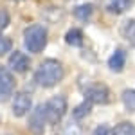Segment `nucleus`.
Here are the masks:
<instances>
[{"label": "nucleus", "instance_id": "f257e3e1", "mask_svg": "<svg viewBox=\"0 0 135 135\" xmlns=\"http://www.w3.org/2000/svg\"><path fill=\"white\" fill-rule=\"evenodd\" d=\"M63 74L65 72H63V67L60 61L43 60L34 72V81L43 88H51V86H56L63 79Z\"/></svg>", "mask_w": 135, "mask_h": 135}, {"label": "nucleus", "instance_id": "f03ea898", "mask_svg": "<svg viewBox=\"0 0 135 135\" xmlns=\"http://www.w3.org/2000/svg\"><path fill=\"white\" fill-rule=\"evenodd\" d=\"M23 45L32 54L42 52L47 45V29L40 23H34L31 27H27L23 31Z\"/></svg>", "mask_w": 135, "mask_h": 135}, {"label": "nucleus", "instance_id": "7ed1b4c3", "mask_svg": "<svg viewBox=\"0 0 135 135\" xmlns=\"http://www.w3.org/2000/svg\"><path fill=\"white\" fill-rule=\"evenodd\" d=\"M65 114H67V99H65V95H54L45 103L47 124H58Z\"/></svg>", "mask_w": 135, "mask_h": 135}, {"label": "nucleus", "instance_id": "20e7f679", "mask_svg": "<svg viewBox=\"0 0 135 135\" xmlns=\"http://www.w3.org/2000/svg\"><path fill=\"white\" fill-rule=\"evenodd\" d=\"M85 101H88V103L92 104H106L110 101V90L104 86V85H90L86 90H85Z\"/></svg>", "mask_w": 135, "mask_h": 135}, {"label": "nucleus", "instance_id": "39448f33", "mask_svg": "<svg viewBox=\"0 0 135 135\" xmlns=\"http://www.w3.org/2000/svg\"><path fill=\"white\" fill-rule=\"evenodd\" d=\"M47 124V117H45V104H38L29 115V130L36 135H42Z\"/></svg>", "mask_w": 135, "mask_h": 135}, {"label": "nucleus", "instance_id": "423d86ee", "mask_svg": "<svg viewBox=\"0 0 135 135\" xmlns=\"http://www.w3.org/2000/svg\"><path fill=\"white\" fill-rule=\"evenodd\" d=\"M15 90V78L13 74L6 69V67H0V103L7 101Z\"/></svg>", "mask_w": 135, "mask_h": 135}, {"label": "nucleus", "instance_id": "0eeeda50", "mask_svg": "<svg viewBox=\"0 0 135 135\" xmlns=\"http://www.w3.org/2000/svg\"><path fill=\"white\" fill-rule=\"evenodd\" d=\"M32 106V101H31V95L27 92H18L15 94V99H13V115L16 117H23L25 114H29Z\"/></svg>", "mask_w": 135, "mask_h": 135}, {"label": "nucleus", "instance_id": "6e6552de", "mask_svg": "<svg viewBox=\"0 0 135 135\" xmlns=\"http://www.w3.org/2000/svg\"><path fill=\"white\" fill-rule=\"evenodd\" d=\"M7 65H9L11 70H15V72H20V74H22V72H25V70H29V65H31V61H29V58H27L23 52L15 51V52H11Z\"/></svg>", "mask_w": 135, "mask_h": 135}, {"label": "nucleus", "instance_id": "1a4fd4ad", "mask_svg": "<svg viewBox=\"0 0 135 135\" xmlns=\"http://www.w3.org/2000/svg\"><path fill=\"white\" fill-rule=\"evenodd\" d=\"M126 65V52L123 49H117V51L110 56V60H108V67L114 70V72H121L123 69H124Z\"/></svg>", "mask_w": 135, "mask_h": 135}, {"label": "nucleus", "instance_id": "9d476101", "mask_svg": "<svg viewBox=\"0 0 135 135\" xmlns=\"http://www.w3.org/2000/svg\"><path fill=\"white\" fill-rule=\"evenodd\" d=\"M133 6V0H110L108 2V9L115 15H123Z\"/></svg>", "mask_w": 135, "mask_h": 135}, {"label": "nucleus", "instance_id": "9b49d317", "mask_svg": "<svg viewBox=\"0 0 135 135\" xmlns=\"http://www.w3.org/2000/svg\"><path fill=\"white\" fill-rule=\"evenodd\" d=\"M94 13V6L92 4H79V6H76L74 7V16L76 18H79V20H88L90 16H92Z\"/></svg>", "mask_w": 135, "mask_h": 135}, {"label": "nucleus", "instance_id": "f8f14e48", "mask_svg": "<svg viewBox=\"0 0 135 135\" xmlns=\"http://www.w3.org/2000/svg\"><path fill=\"white\" fill-rule=\"evenodd\" d=\"M121 34H123L132 45H135V20H133V18H132V20H126L124 23H123V27H121Z\"/></svg>", "mask_w": 135, "mask_h": 135}, {"label": "nucleus", "instance_id": "ddd939ff", "mask_svg": "<svg viewBox=\"0 0 135 135\" xmlns=\"http://www.w3.org/2000/svg\"><path fill=\"white\" fill-rule=\"evenodd\" d=\"M65 42L69 43V45H74V47H81V45H83V32L79 31V29H70V31H67Z\"/></svg>", "mask_w": 135, "mask_h": 135}, {"label": "nucleus", "instance_id": "4468645a", "mask_svg": "<svg viewBox=\"0 0 135 135\" xmlns=\"http://www.w3.org/2000/svg\"><path fill=\"white\" fill-rule=\"evenodd\" d=\"M112 135H135V126L132 123H121L114 128Z\"/></svg>", "mask_w": 135, "mask_h": 135}, {"label": "nucleus", "instance_id": "2eb2a0df", "mask_svg": "<svg viewBox=\"0 0 135 135\" xmlns=\"http://www.w3.org/2000/svg\"><path fill=\"white\" fill-rule=\"evenodd\" d=\"M123 103L128 112H135V90H124L123 92Z\"/></svg>", "mask_w": 135, "mask_h": 135}, {"label": "nucleus", "instance_id": "dca6fc26", "mask_svg": "<svg viewBox=\"0 0 135 135\" xmlns=\"http://www.w3.org/2000/svg\"><path fill=\"white\" fill-rule=\"evenodd\" d=\"M90 108H92V104L88 103V101H85V103L78 104V106L74 108L72 115L76 117V119H83V117H86V115L90 114Z\"/></svg>", "mask_w": 135, "mask_h": 135}, {"label": "nucleus", "instance_id": "f3484780", "mask_svg": "<svg viewBox=\"0 0 135 135\" xmlns=\"http://www.w3.org/2000/svg\"><path fill=\"white\" fill-rule=\"evenodd\" d=\"M11 47H13V43L7 36H2L0 34V56H4V54H7L11 52Z\"/></svg>", "mask_w": 135, "mask_h": 135}, {"label": "nucleus", "instance_id": "a211bd4d", "mask_svg": "<svg viewBox=\"0 0 135 135\" xmlns=\"http://www.w3.org/2000/svg\"><path fill=\"white\" fill-rule=\"evenodd\" d=\"M9 25V13L6 9H0V31Z\"/></svg>", "mask_w": 135, "mask_h": 135}, {"label": "nucleus", "instance_id": "6ab92c4d", "mask_svg": "<svg viewBox=\"0 0 135 135\" xmlns=\"http://www.w3.org/2000/svg\"><path fill=\"white\" fill-rule=\"evenodd\" d=\"M108 133H110L108 126H106V124H101V126H97V128L94 130V133H92V135H108Z\"/></svg>", "mask_w": 135, "mask_h": 135}, {"label": "nucleus", "instance_id": "aec40b11", "mask_svg": "<svg viewBox=\"0 0 135 135\" xmlns=\"http://www.w3.org/2000/svg\"><path fill=\"white\" fill-rule=\"evenodd\" d=\"M67 133L69 135H79V128H70V126H67Z\"/></svg>", "mask_w": 135, "mask_h": 135}, {"label": "nucleus", "instance_id": "412c9836", "mask_svg": "<svg viewBox=\"0 0 135 135\" xmlns=\"http://www.w3.org/2000/svg\"><path fill=\"white\" fill-rule=\"evenodd\" d=\"M15 2H20V0H15Z\"/></svg>", "mask_w": 135, "mask_h": 135}]
</instances>
